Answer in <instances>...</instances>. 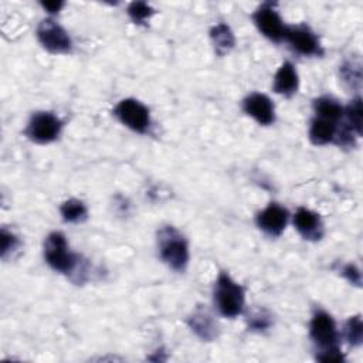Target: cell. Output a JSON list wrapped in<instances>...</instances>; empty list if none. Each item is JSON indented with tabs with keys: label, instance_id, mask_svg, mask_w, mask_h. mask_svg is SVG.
<instances>
[{
	"label": "cell",
	"instance_id": "1",
	"mask_svg": "<svg viewBox=\"0 0 363 363\" xmlns=\"http://www.w3.org/2000/svg\"><path fill=\"white\" fill-rule=\"evenodd\" d=\"M309 337L316 349L319 362H345V354L339 345V332L333 316L322 308H316L309 322Z\"/></svg>",
	"mask_w": 363,
	"mask_h": 363
},
{
	"label": "cell",
	"instance_id": "2",
	"mask_svg": "<svg viewBox=\"0 0 363 363\" xmlns=\"http://www.w3.org/2000/svg\"><path fill=\"white\" fill-rule=\"evenodd\" d=\"M157 251L162 261L176 272H183L190 259L189 242L174 225H162L156 233Z\"/></svg>",
	"mask_w": 363,
	"mask_h": 363
},
{
	"label": "cell",
	"instance_id": "3",
	"mask_svg": "<svg viewBox=\"0 0 363 363\" xmlns=\"http://www.w3.org/2000/svg\"><path fill=\"white\" fill-rule=\"evenodd\" d=\"M213 301L221 316L234 319L244 312L245 289L228 272L221 271L214 281Z\"/></svg>",
	"mask_w": 363,
	"mask_h": 363
},
{
	"label": "cell",
	"instance_id": "4",
	"mask_svg": "<svg viewBox=\"0 0 363 363\" xmlns=\"http://www.w3.org/2000/svg\"><path fill=\"white\" fill-rule=\"evenodd\" d=\"M44 259L47 265L58 274L77 277L81 268V257L71 251L65 235L61 231L50 233L44 240Z\"/></svg>",
	"mask_w": 363,
	"mask_h": 363
},
{
	"label": "cell",
	"instance_id": "5",
	"mask_svg": "<svg viewBox=\"0 0 363 363\" xmlns=\"http://www.w3.org/2000/svg\"><path fill=\"white\" fill-rule=\"evenodd\" d=\"M64 122L50 111L34 112L24 129V136L34 143L47 145L57 140L61 135Z\"/></svg>",
	"mask_w": 363,
	"mask_h": 363
},
{
	"label": "cell",
	"instance_id": "6",
	"mask_svg": "<svg viewBox=\"0 0 363 363\" xmlns=\"http://www.w3.org/2000/svg\"><path fill=\"white\" fill-rule=\"evenodd\" d=\"M115 118L128 129L145 135L149 133L152 121L149 108L135 98H123L113 108Z\"/></svg>",
	"mask_w": 363,
	"mask_h": 363
},
{
	"label": "cell",
	"instance_id": "7",
	"mask_svg": "<svg viewBox=\"0 0 363 363\" xmlns=\"http://www.w3.org/2000/svg\"><path fill=\"white\" fill-rule=\"evenodd\" d=\"M258 31L272 43H281L285 35L286 24L284 23L275 1L261 3L251 16Z\"/></svg>",
	"mask_w": 363,
	"mask_h": 363
},
{
	"label": "cell",
	"instance_id": "8",
	"mask_svg": "<svg viewBox=\"0 0 363 363\" xmlns=\"http://www.w3.org/2000/svg\"><path fill=\"white\" fill-rule=\"evenodd\" d=\"M37 40L41 47L51 54H68L72 50V40L68 31L52 17L40 21L37 27Z\"/></svg>",
	"mask_w": 363,
	"mask_h": 363
},
{
	"label": "cell",
	"instance_id": "9",
	"mask_svg": "<svg viewBox=\"0 0 363 363\" xmlns=\"http://www.w3.org/2000/svg\"><path fill=\"white\" fill-rule=\"evenodd\" d=\"M284 41L288 43L289 48L303 57H322L323 47L318 34L306 24L286 26Z\"/></svg>",
	"mask_w": 363,
	"mask_h": 363
},
{
	"label": "cell",
	"instance_id": "10",
	"mask_svg": "<svg viewBox=\"0 0 363 363\" xmlns=\"http://www.w3.org/2000/svg\"><path fill=\"white\" fill-rule=\"evenodd\" d=\"M289 220L288 210L277 201H271L255 216L257 227L269 237H279Z\"/></svg>",
	"mask_w": 363,
	"mask_h": 363
},
{
	"label": "cell",
	"instance_id": "11",
	"mask_svg": "<svg viewBox=\"0 0 363 363\" xmlns=\"http://www.w3.org/2000/svg\"><path fill=\"white\" fill-rule=\"evenodd\" d=\"M242 111L257 123L269 126L275 122V106L271 98L261 92H251L242 99Z\"/></svg>",
	"mask_w": 363,
	"mask_h": 363
},
{
	"label": "cell",
	"instance_id": "12",
	"mask_svg": "<svg viewBox=\"0 0 363 363\" xmlns=\"http://www.w3.org/2000/svg\"><path fill=\"white\" fill-rule=\"evenodd\" d=\"M294 227L306 241H320L325 234V227L320 216L306 207H298L294 214Z\"/></svg>",
	"mask_w": 363,
	"mask_h": 363
},
{
	"label": "cell",
	"instance_id": "13",
	"mask_svg": "<svg viewBox=\"0 0 363 363\" xmlns=\"http://www.w3.org/2000/svg\"><path fill=\"white\" fill-rule=\"evenodd\" d=\"M187 325L191 332L204 342H213L218 336V323L211 312L199 305L187 318Z\"/></svg>",
	"mask_w": 363,
	"mask_h": 363
},
{
	"label": "cell",
	"instance_id": "14",
	"mask_svg": "<svg viewBox=\"0 0 363 363\" xmlns=\"http://www.w3.org/2000/svg\"><path fill=\"white\" fill-rule=\"evenodd\" d=\"M298 88H299V77L295 65L291 61L282 62L274 75V84H272L274 92L285 98H291L298 92Z\"/></svg>",
	"mask_w": 363,
	"mask_h": 363
},
{
	"label": "cell",
	"instance_id": "15",
	"mask_svg": "<svg viewBox=\"0 0 363 363\" xmlns=\"http://www.w3.org/2000/svg\"><path fill=\"white\" fill-rule=\"evenodd\" d=\"M339 123L313 116L309 126V140L316 146L335 143Z\"/></svg>",
	"mask_w": 363,
	"mask_h": 363
},
{
	"label": "cell",
	"instance_id": "16",
	"mask_svg": "<svg viewBox=\"0 0 363 363\" xmlns=\"http://www.w3.org/2000/svg\"><path fill=\"white\" fill-rule=\"evenodd\" d=\"M210 40L213 43L214 52L220 57L228 54L235 45V35L225 23H217L210 28Z\"/></svg>",
	"mask_w": 363,
	"mask_h": 363
},
{
	"label": "cell",
	"instance_id": "17",
	"mask_svg": "<svg viewBox=\"0 0 363 363\" xmlns=\"http://www.w3.org/2000/svg\"><path fill=\"white\" fill-rule=\"evenodd\" d=\"M313 112L315 116L335 123H340L343 118V106L337 99L329 95H322L313 99Z\"/></svg>",
	"mask_w": 363,
	"mask_h": 363
},
{
	"label": "cell",
	"instance_id": "18",
	"mask_svg": "<svg viewBox=\"0 0 363 363\" xmlns=\"http://www.w3.org/2000/svg\"><path fill=\"white\" fill-rule=\"evenodd\" d=\"M342 122L350 128L359 138L363 130V113H362V98L360 95L354 96L346 106H343Z\"/></svg>",
	"mask_w": 363,
	"mask_h": 363
},
{
	"label": "cell",
	"instance_id": "19",
	"mask_svg": "<svg viewBox=\"0 0 363 363\" xmlns=\"http://www.w3.org/2000/svg\"><path fill=\"white\" fill-rule=\"evenodd\" d=\"M61 218L69 224H79L88 218L86 204L79 199H68L60 206Z\"/></svg>",
	"mask_w": 363,
	"mask_h": 363
},
{
	"label": "cell",
	"instance_id": "20",
	"mask_svg": "<svg viewBox=\"0 0 363 363\" xmlns=\"http://www.w3.org/2000/svg\"><path fill=\"white\" fill-rule=\"evenodd\" d=\"M339 77L352 89L362 86V62L359 58H347L339 67Z\"/></svg>",
	"mask_w": 363,
	"mask_h": 363
},
{
	"label": "cell",
	"instance_id": "21",
	"mask_svg": "<svg viewBox=\"0 0 363 363\" xmlns=\"http://www.w3.org/2000/svg\"><path fill=\"white\" fill-rule=\"evenodd\" d=\"M343 337L345 340L353 346V347H359L363 342V322H362V316L360 315H353L350 316L342 329Z\"/></svg>",
	"mask_w": 363,
	"mask_h": 363
},
{
	"label": "cell",
	"instance_id": "22",
	"mask_svg": "<svg viewBox=\"0 0 363 363\" xmlns=\"http://www.w3.org/2000/svg\"><path fill=\"white\" fill-rule=\"evenodd\" d=\"M272 326V316L267 309H255L247 318V328L251 332H265Z\"/></svg>",
	"mask_w": 363,
	"mask_h": 363
},
{
	"label": "cell",
	"instance_id": "23",
	"mask_svg": "<svg viewBox=\"0 0 363 363\" xmlns=\"http://www.w3.org/2000/svg\"><path fill=\"white\" fill-rule=\"evenodd\" d=\"M126 13L135 24H145L156 13V10L146 1H132L128 6Z\"/></svg>",
	"mask_w": 363,
	"mask_h": 363
},
{
	"label": "cell",
	"instance_id": "24",
	"mask_svg": "<svg viewBox=\"0 0 363 363\" xmlns=\"http://www.w3.org/2000/svg\"><path fill=\"white\" fill-rule=\"evenodd\" d=\"M20 240L18 237L7 230L6 227L1 228V258L7 259L9 257H11L18 248H20Z\"/></svg>",
	"mask_w": 363,
	"mask_h": 363
},
{
	"label": "cell",
	"instance_id": "25",
	"mask_svg": "<svg viewBox=\"0 0 363 363\" xmlns=\"http://www.w3.org/2000/svg\"><path fill=\"white\" fill-rule=\"evenodd\" d=\"M339 272H340V275H342L345 279H347L352 285L360 286V284H362V274H360V269H359L354 264H352V262L343 264V265L339 268Z\"/></svg>",
	"mask_w": 363,
	"mask_h": 363
},
{
	"label": "cell",
	"instance_id": "26",
	"mask_svg": "<svg viewBox=\"0 0 363 363\" xmlns=\"http://www.w3.org/2000/svg\"><path fill=\"white\" fill-rule=\"evenodd\" d=\"M40 6L48 13V14H57L61 11V9L65 6L64 1H41Z\"/></svg>",
	"mask_w": 363,
	"mask_h": 363
}]
</instances>
